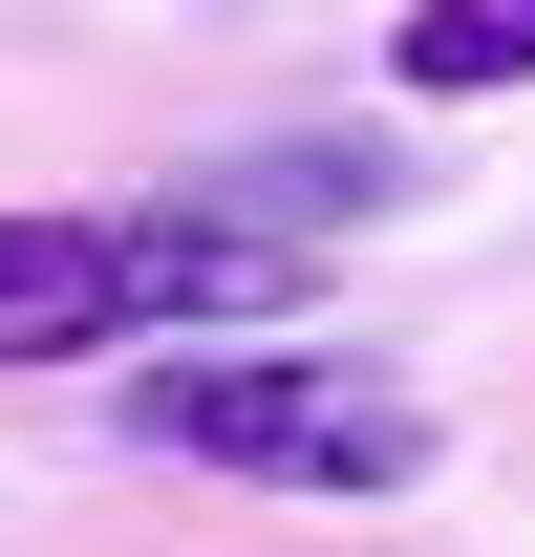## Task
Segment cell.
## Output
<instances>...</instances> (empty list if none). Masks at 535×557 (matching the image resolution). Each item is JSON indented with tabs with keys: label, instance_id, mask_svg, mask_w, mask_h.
<instances>
[{
	"label": "cell",
	"instance_id": "obj_3",
	"mask_svg": "<svg viewBox=\"0 0 535 557\" xmlns=\"http://www.w3.org/2000/svg\"><path fill=\"white\" fill-rule=\"evenodd\" d=\"M386 86H407V108H493V86H535V0H407V22H386Z\"/></svg>",
	"mask_w": 535,
	"mask_h": 557
},
{
	"label": "cell",
	"instance_id": "obj_2",
	"mask_svg": "<svg viewBox=\"0 0 535 557\" xmlns=\"http://www.w3.org/2000/svg\"><path fill=\"white\" fill-rule=\"evenodd\" d=\"M129 450L172 472H236V493H428V386L407 364H343V344H150L129 364Z\"/></svg>",
	"mask_w": 535,
	"mask_h": 557
},
{
	"label": "cell",
	"instance_id": "obj_1",
	"mask_svg": "<svg viewBox=\"0 0 535 557\" xmlns=\"http://www.w3.org/2000/svg\"><path fill=\"white\" fill-rule=\"evenodd\" d=\"M300 258L236 236L214 194H129V214H0V364H150V344H258Z\"/></svg>",
	"mask_w": 535,
	"mask_h": 557
}]
</instances>
